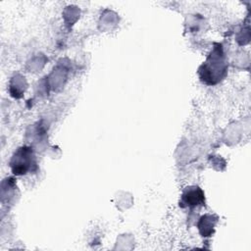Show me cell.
<instances>
[{
	"label": "cell",
	"mask_w": 251,
	"mask_h": 251,
	"mask_svg": "<svg viewBox=\"0 0 251 251\" xmlns=\"http://www.w3.org/2000/svg\"><path fill=\"white\" fill-rule=\"evenodd\" d=\"M182 203L187 206H197L198 204L203 205L204 194L201 189L197 186L187 187L182 194Z\"/></svg>",
	"instance_id": "3957f363"
},
{
	"label": "cell",
	"mask_w": 251,
	"mask_h": 251,
	"mask_svg": "<svg viewBox=\"0 0 251 251\" xmlns=\"http://www.w3.org/2000/svg\"><path fill=\"white\" fill-rule=\"evenodd\" d=\"M199 71L201 79L209 84H215L224 77L226 71V63L220 45L214 48Z\"/></svg>",
	"instance_id": "6da1fadb"
},
{
	"label": "cell",
	"mask_w": 251,
	"mask_h": 251,
	"mask_svg": "<svg viewBox=\"0 0 251 251\" xmlns=\"http://www.w3.org/2000/svg\"><path fill=\"white\" fill-rule=\"evenodd\" d=\"M32 151L27 147L20 148L13 156L11 166L14 174L23 175L25 174L34 165Z\"/></svg>",
	"instance_id": "7a4b0ae2"
}]
</instances>
